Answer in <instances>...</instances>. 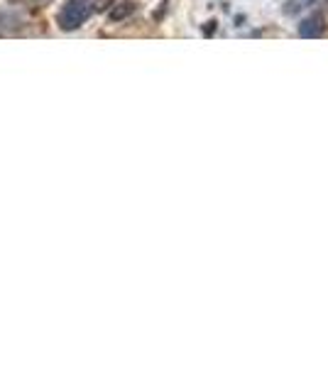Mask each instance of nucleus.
<instances>
[{"label": "nucleus", "mask_w": 328, "mask_h": 368, "mask_svg": "<svg viewBox=\"0 0 328 368\" xmlns=\"http://www.w3.org/2000/svg\"><path fill=\"white\" fill-rule=\"evenodd\" d=\"M93 10H96L93 0H67V3H61V8L56 13V25L64 32H74L88 22Z\"/></svg>", "instance_id": "obj_1"}, {"label": "nucleus", "mask_w": 328, "mask_h": 368, "mask_svg": "<svg viewBox=\"0 0 328 368\" xmlns=\"http://www.w3.org/2000/svg\"><path fill=\"white\" fill-rule=\"evenodd\" d=\"M216 29H218V20H216V17H211V20H206V22H204L201 35H204V37H213V35H216Z\"/></svg>", "instance_id": "obj_5"}, {"label": "nucleus", "mask_w": 328, "mask_h": 368, "mask_svg": "<svg viewBox=\"0 0 328 368\" xmlns=\"http://www.w3.org/2000/svg\"><path fill=\"white\" fill-rule=\"evenodd\" d=\"M137 10V3H133V0H123V3H118L113 10L108 13V20L110 22H120V20H127L130 15Z\"/></svg>", "instance_id": "obj_3"}, {"label": "nucleus", "mask_w": 328, "mask_h": 368, "mask_svg": "<svg viewBox=\"0 0 328 368\" xmlns=\"http://www.w3.org/2000/svg\"><path fill=\"white\" fill-rule=\"evenodd\" d=\"M311 5H316V0H287L284 13L297 15V13H301V10H306V8H311Z\"/></svg>", "instance_id": "obj_4"}, {"label": "nucleus", "mask_w": 328, "mask_h": 368, "mask_svg": "<svg viewBox=\"0 0 328 368\" xmlns=\"http://www.w3.org/2000/svg\"><path fill=\"white\" fill-rule=\"evenodd\" d=\"M164 15H167V3H162V8H159V10L154 13V22H159V20L164 17Z\"/></svg>", "instance_id": "obj_6"}, {"label": "nucleus", "mask_w": 328, "mask_h": 368, "mask_svg": "<svg viewBox=\"0 0 328 368\" xmlns=\"http://www.w3.org/2000/svg\"><path fill=\"white\" fill-rule=\"evenodd\" d=\"M326 32V15L323 13H311L309 17H304L299 22V37L306 40H316Z\"/></svg>", "instance_id": "obj_2"}]
</instances>
